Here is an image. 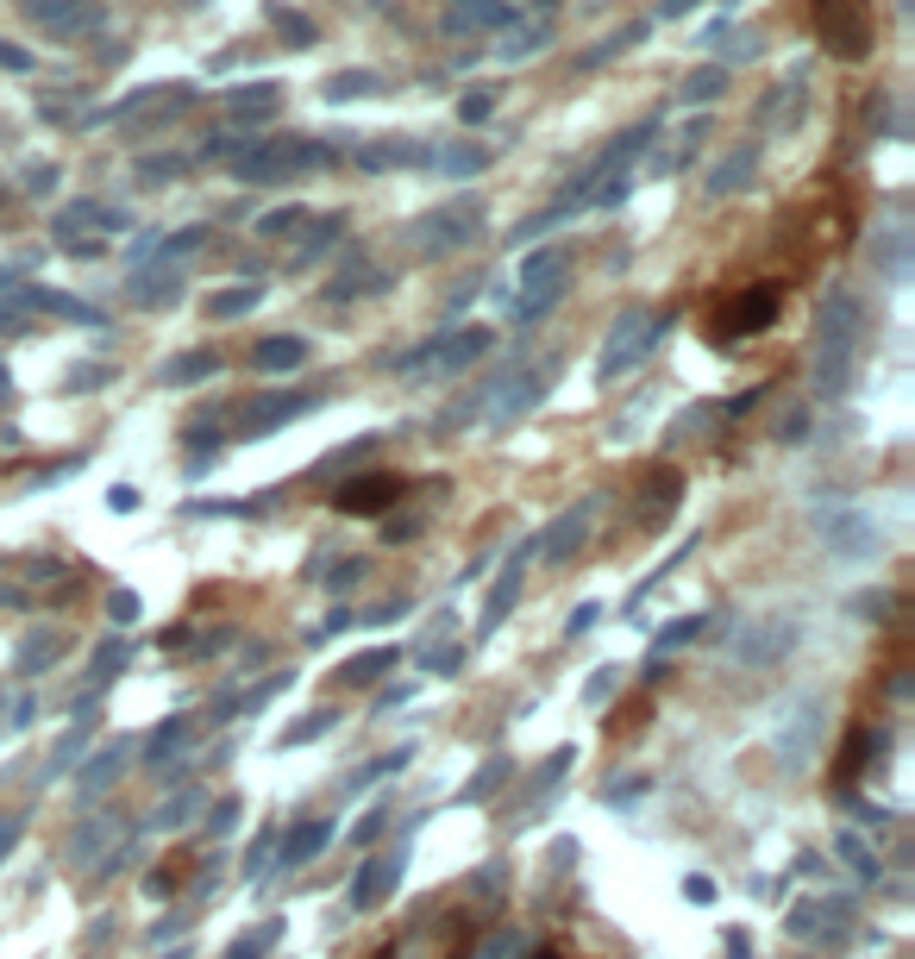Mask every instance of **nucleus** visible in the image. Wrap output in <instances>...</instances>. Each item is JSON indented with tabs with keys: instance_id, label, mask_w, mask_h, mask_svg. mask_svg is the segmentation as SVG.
Here are the masks:
<instances>
[{
	"instance_id": "f257e3e1",
	"label": "nucleus",
	"mask_w": 915,
	"mask_h": 959,
	"mask_svg": "<svg viewBox=\"0 0 915 959\" xmlns=\"http://www.w3.org/2000/svg\"><path fill=\"white\" fill-rule=\"evenodd\" d=\"M815 32L840 63H859L872 51V13H865V0H815Z\"/></svg>"
},
{
	"instance_id": "f03ea898",
	"label": "nucleus",
	"mask_w": 915,
	"mask_h": 959,
	"mask_svg": "<svg viewBox=\"0 0 915 959\" xmlns=\"http://www.w3.org/2000/svg\"><path fill=\"white\" fill-rule=\"evenodd\" d=\"M395 502H402V477H395V471L351 477L339 496H333V508H339V514H383V508H395Z\"/></svg>"
},
{
	"instance_id": "7ed1b4c3",
	"label": "nucleus",
	"mask_w": 915,
	"mask_h": 959,
	"mask_svg": "<svg viewBox=\"0 0 915 959\" xmlns=\"http://www.w3.org/2000/svg\"><path fill=\"white\" fill-rule=\"evenodd\" d=\"M771 314H778V289H771V283H753V289L734 301V308L715 320V333H721V339H740V333H753V326H765Z\"/></svg>"
},
{
	"instance_id": "20e7f679",
	"label": "nucleus",
	"mask_w": 915,
	"mask_h": 959,
	"mask_svg": "<svg viewBox=\"0 0 915 959\" xmlns=\"http://www.w3.org/2000/svg\"><path fill=\"white\" fill-rule=\"evenodd\" d=\"M26 13L38 19V26H57V32L101 26V7H88V0H26Z\"/></svg>"
},
{
	"instance_id": "39448f33",
	"label": "nucleus",
	"mask_w": 915,
	"mask_h": 959,
	"mask_svg": "<svg viewBox=\"0 0 915 959\" xmlns=\"http://www.w3.org/2000/svg\"><path fill=\"white\" fill-rule=\"evenodd\" d=\"M558 270H565V257L558 251H539V257H527V270H521V283H527V301H521V314L533 320L539 308H546V301L558 295L552 283H558Z\"/></svg>"
},
{
	"instance_id": "423d86ee",
	"label": "nucleus",
	"mask_w": 915,
	"mask_h": 959,
	"mask_svg": "<svg viewBox=\"0 0 915 959\" xmlns=\"http://www.w3.org/2000/svg\"><path fill=\"white\" fill-rule=\"evenodd\" d=\"M445 232H458V239H464V232H471V207H445V214H427V220L408 232V239H420V251H445Z\"/></svg>"
},
{
	"instance_id": "0eeeda50",
	"label": "nucleus",
	"mask_w": 915,
	"mask_h": 959,
	"mask_svg": "<svg viewBox=\"0 0 915 959\" xmlns=\"http://www.w3.org/2000/svg\"><path fill=\"white\" fill-rule=\"evenodd\" d=\"M226 113H232V120H264V113H276V82H264V88H232Z\"/></svg>"
},
{
	"instance_id": "6e6552de",
	"label": "nucleus",
	"mask_w": 915,
	"mask_h": 959,
	"mask_svg": "<svg viewBox=\"0 0 915 959\" xmlns=\"http://www.w3.org/2000/svg\"><path fill=\"white\" fill-rule=\"evenodd\" d=\"M370 88H377V76H370V69H339V76L326 82V95H333V101H351V95H370Z\"/></svg>"
},
{
	"instance_id": "1a4fd4ad",
	"label": "nucleus",
	"mask_w": 915,
	"mask_h": 959,
	"mask_svg": "<svg viewBox=\"0 0 915 959\" xmlns=\"http://www.w3.org/2000/svg\"><path fill=\"white\" fill-rule=\"evenodd\" d=\"M458 19H477V26H508V7H496V0H458L452 7V26Z\"/></svg>"
},
{
	"instance_id": "9d476101",
	"label": "nucleus",
	"mask_w": 915,
	"mask_h": 959,
	"mask_svg": "<svg viewBox=\"0 0 915 959\" xmlns=\"http://www.w3.org/2000/svg\"><path fill=\"white\" fill-rule=\"evenodd\" d=\"M301 352H308L301 339H276V345H257V364H264V370H289V364H301Z\"/></svg>"
},
{
	"instance_id": "9b49d317",
	"label": "nucleus",
	"mask_w": 915,
	"mask_h": 959,
	"mask_svg": "<svg viewBox=\"0 0 915 959\" xmlns=\"http://www.w3.org/2000/svg\"><path fill=\"white\" fill-rule=\"evenodd\" d=\"M746 170H753V151H740V157H727V163H721V170L709 176V195H734V182H740Z\"/></svg>"
},
{
	"instance_id": "f8f14e48",
	"label": "nucleus",
	"mask_w": 915,
	"mask_h": 959,
	"mask_svg": "<svg viewBox=\"0 0 915 959\" xmlns=\"http://www.w3.org/2000/svg\"><path fill=\"white\" fill-rule=\"evenodd\" d=\"M408 157H420V145H408V138H389V145L364 151V163H370V170H389V163H408Z\"/></svg>"
},
{
	"instance_id": "ddd939ff",
	"label": "nucleus",
	"mask_w": 915,
	"mask_h": 959,
	"mask_svg": "<svg viewBox=\"0 0 915 959\" xmlns=\"http://www.w3.org/2000/svg\"><path fill=\"white\" fill-rule=\"evenodd\" d=\"M721 82H727L721 69H696V76L684 82V101H709V95H721Z\"/></svg>"
},
{
	"instance_id": "4468645a",
	"label": "nucleus",
	"mask_w": 915,
	"mask_h": 959,
	"mask_svg": "<svg viewBox=\"0 0 915 959\" xmlns=\"http://www.w3.org/2000/svg\"><path fill=\"white\" fill-rule=\"evenodd\" d=\"M270 19H276V26L289 32V44H308V38H314V26H308V19H301V13H289V7H270Z\"/></svg>"
},
{
	"instance_id": "2eb2a0df",
	"label": "nucleus",
	"mask_w": 915,
	"mask_h": 959,
	"mask_svg": "<svg viewBox=\"0 0 915 959\" xmlns=\"http://www.w3.org/2000/svg\"><path fill=\"white\" fill-rule=\"evenodd\" d=\"M539 44H546V26H527L521 38H508V44H502V57H533Z\"/></svg>"
},
{
	"instance_id": "dca6fc26",
	"label": "nucleus",
	"mask_w": 915,
	"mask_h": 959,
	"mask_svg": "<svg viewBox=\"0 0 915 959\" xmlns=\"http://www.w3.org/2000/svg\"><path fill=\"white\" fill-rule=\"evenodd\" d=\"M257 295H264V289H239V295H220V301H214V314H245Z\"/></svg>"
},
{
	"instance_id": "f3484780",
	"label": "nucleus",
	"mask_w": 915,
	"mask_h": 959,
	"mask_svg": "<svg viewBox=\"0 0 915 959\" xmlns=\"http://www.w3.org/2000/svg\"><path fill=\"white\" fill-rule=\"evenodd\" d=\"M445 170H458V176H464V170H483V151H477V145H471V151H445Z\"/></svg>"
},
{
	"instance_id": "a211bd4d",
	"label": "nucleus",
	"mask_w": 915,
	"mask_h": 959,
	"mask_svg": "<svg viewBox=\"0 0 915 959\" xmlns=\"http://www.w3.org/2000/svg\"><path fill=\"white\" fill-rule=\"evenodd\" d=\"M289 226H301V207H283V214L257 220V232H289Z\"/></svg>"
},
{
	"instance_id": "6ab92c4d",
	"label": "nucleus",
	"mask_w": 915,
	"mask_h": 959,
	"mask_svg": "<svg viewBox=\"0 0 915 959\" xmlns=\"http://www.w3.org/2000/svg\"><path fill=\"white\" fill-rule=\"evenodd\" d=\"M659 7H665V13H684V7H696V0H659Z\"/></svg>"
}]
</instances>
